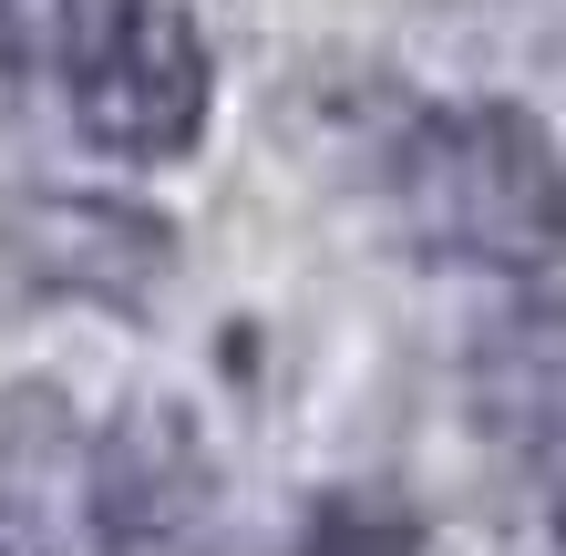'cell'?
<instances>
[{
    "label": "cell",
    "mask_w": 566,
    "mask_h": 556,
    "mask_svg": "<svg viewBox=\"0 0 566 556\" xmlns=\"http://www.w3.org/2000/svg\"><path fill=\"white\" fill-rule=\"evenodd\" d=\"M52 73L73 104V135L114 166H176L217 104V62L186 0H83Z\"/></svg>",
    "instance_id": "obj_2"
},
{
    "label": "cell",
    "mask_w": 566,
    "mask_h": 556,
    "mask_svg": "<svg viewBox=\"0 0 566 556\" xmlns=\"http://www.w3.org/2000/svg\"><path fill=\"white\" fill-rule=\"evenodd\" d=\"M196 495H207V464H196V443H186V422L176 412H135L114 433L104 453V526L114 536H165V526H186Z\"/></svg>",
    "instance_id": "obj_5"
},
{
    "label": "cell",
    "mask_w": 566,
    "mask_h": 556,
    "mask_svg": "<svg viewBox=\"0 0 566 556\" xmlns=\"http://www.w3.org/2000/svg\"><path fill=\"white\" fill-rule=\"evenodd\" d=\"M391 227L432 269H484V279H536L566 248V155L525 104H432L402 124L381 166Z\"/></svg>",
    "instance_id": "obj_1"
},
{
    "label": "cell",
    "mask_w": 566,
    "mask_h": 556,
    "mask_svg": "<svg viewBox=\"0 0 566 556\" xmlns=\"http://www.w3.org/2000/svg\"><path fill=\"white\" fill-rule=\"evenodd\" d=\"M298 556H412V526L402 515H371V505H329Z\"/></svg>",
    "instance_id": "obj_7"
},
{
    "label": "cell",
    "mask_w": 566,
    "mask_h": 556,
    "mask_svg": "<svg viewBox=\"0 0 566 556\" xmlns=\"http://www.w3.org/2000/svg\"><path fill=\"white\" fill-rule=\"evenodd\" d=\"M474 412L505 443H556L566 433V310L525 300L474 340Z\"/></svg>",
    "instance_id": "obj_4"
},
{
    "label": "cell",
    "mask_w": 566,
    "mask_h": 556,
    "mask_svg": "<svg viewBox=\"0 0 566 556\" xmlns=\"http://www.w3.org/2000/svg\"><path fill=\"white\" fill-rule=\"evenodd\" d=\"M556 546H566V495H556Z\"/></svg>",
    "instance_id": "obj_9"
},
{
    "label": "cell",
    "mask_w": 566,
    "mask_h": 556,
    "mask_svg": "<svg viewBox=\"0 0 566 556\" xmlns=\"http://www.w3.org/2000/svg\"><path fill=\"white\" fill-rule=\"evenodd\" d=\"M83 0H0V73H52Z\"/></svg>",
    "instance_id": "obj_6"
},
{
    "label": "cell",
    "mask_w": 566,
    "mask_h": 556,
    "mask_svg": "<svg viewBox=\"0 0 566 556\" xmlns=\"http://www.w3.org/2000/svg\"><path fill=\"white\" fill-rule=\"evenodd\" d=\"M0 556H52V546H42V536H31V526H21V515H11V505H0Z\"/></svg>",
    "instance_id": "obj_8"
},
{
    "label": "cell",
    "mask_w": 566,
    "mask_h": 556,
    "mask_svg": "<svg viewBox=\"0 0 566 556\" xmlns=\"http://www.w3.org/2000/svg\"><path fill=\"white\" fill-rule=\"evenodd\" d=\"M11 238L52 289H104V300L155 289V269L176 258L145 207H104V196H42V207L11 217Z\"/></svg>",
    "instance_id": "obj_3"
}]
</instances>
